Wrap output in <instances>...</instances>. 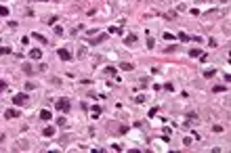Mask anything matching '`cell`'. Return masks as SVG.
I'll return each mask as SVG.
<instances>
[{
  "label": "cell",
  "mask_w": 231,
  "mask_h": 153,
  "mask_svg": "<svg viewBox=\"0 0 231 153\" xmlns=\"http://www.w3.org/2000/svg\"><path fill=\"white\" fill-rule=\"evenodd\" d=\"M55 107L59 111H63V113H67L69 109H72V103H69V99H65V96H61V99H57V103H55Z\"/></svg>",
  "instance_id": "6da1fadb"
},
{
  "label": "cell",
  "mask_w": 231,
  "mask_h": 153,
  "mask_svg": "<svg viewBox=\"0 0 231 153\" xmlns=\"http://www.w3.org/2000/svg\"><path fill=\"white\" fill-rule=\"evenodd\" d=\"M25 103H28V92H19V94L13 96V105H15V107H21V105H25Z\"/></svg>",
  "instance_id": "7a4b0ae2"
},
{
  "label": "cell",
  "mask_w": 231,
  "mask_h": 153,
  "mask_svg": "<svg viewBox=\"0 0 231 153\" xmlns=\"http://www.w3.org/2000/svg\"><path fill=\"white\" fill-rule=\"evenodd\" d=\"M57 55H59L61 61H69V59H72V52H69L67 48H59V50H57Z\"/></svg>",
  "instance_id": "3957f363"
},
{
  "label": "cell",
  "mask_w": 231,
  "mask_h": 153,
  "mask_svg": "<svg viewBox=\"0 0 231 153\" xmlns=\"http://www.w3.org/2000/svg\"><path fill=\"white\" fill-rule=\"evenodd\" d=\"M30 59H34V61H40V59H42V50H38V48L30 50Z\"/></svg>",
  "instance_id": "277c9868"
},
{
  "label": "cell",
  "mask_w": 231,
  "mask_h": 153,
  "mask_svg": "<svg viewBox=\"0 0 231 153\" xmlns=\"http://www.w3.org/2000/svg\"><path fill=\"white\" fill-rule=\"evenodd\" d=\"M4 118H8V120L19 118V111H17V109H6V111H4Z\"/></svg>",
  "instance_id": "5b68a950"
},
{
  "label": "cell",
  "mask_w": 231,
  "mask_h": 153,
  "mask_svg": "<svg viewBox=\"0 0 231 153\" xmlns=\"http://www.w3.org/2000/svg\"><path fill=\"white\" fill-rule=\"evenodd\" d=\"M50 118H53V115H50L48 109H42V111H40V120H42V122H50Z\"/></svg>",
  "instance_id": "8992f818"
},
{
  "label": "cell",
  "mask_w": 231,
  "mask_h": 153,
  "mask_svg": "<svg viewBox=\"0 0 231 153\" xmlns=\"http://www.w3.org/2000/svg\"><path fill=\"white\" fill-rule=\"evenodd\" d=\"M195 122H198V113H187V120H185V124H195Z\"/></svg>",
  "instance_id": "52a82bcc"
},
{
  "label": "cell",
  "mask_w": 231,
  "mask_h": 153,
  "mask_svg": "<svg viewBox=\"0 0 231 153\" xmlns=\"http://www.w3.org/2000/svg\"><path fill=\"white\" fill-rule=\"evenodd\" d=\"M91 113H93V120H97V118H99V113H101V105H93Z\"/></svg>",
  "instance_id": "ba28073f"
},
{
  "label": "cell",
  "mask_w": 231,
  "mask_h": 153,
  "mask_svg": "<svg viewBox=\"0 0 231 153\" xmlns=\"http://www.w3.org/2000/svg\"><path fill=\"white\" fill-rule=\"evenodd\" d=\"M105 38H107V34H101V36H97V38H93L91 44H99V42H103Z\"/></svg>",
  "instance_id": "9c48e42d"
},
{
  "label": "cell",
  "mask_w": 231,
  "mask_h": 153,
  "mask_svg": "<svg viewBox=\"0 0 231 153\" xmlns=\"http://www.w3.org/2000/svg\"><path fill=\"white\" fill-rule=\"evenodd\" d=\"M124 42H126L128 46H130V44H135V42H137V36H135V34H130V36H126V40H124Z\"/></svg>",
  "instance_id": "30bf717a"
},
{
  "label": "cell",
  "mask_w": 231,
  "mask_h": 153,
  "mask_svg": "<svg viewBox=\"0 0 231 153\" xmlns=\"http://www.w3.org/2000/svg\"><path fill=\"white\" fill-rule=\"evenodd\" d=\"M132 67H135V65H130V63H120V69L122 71H130Z\"/></svg>",
  "instance_id": "8fae6325"
},
{
  "label": "cell",
  "mask_w": 231,
  "mask_h": 153,
  "mask_svg": "<svg viewBox=\"0 0 231 153\" xmlns=\"http://www.w3.org/2000/svg\"><path fill=\"white\" fill-rule=\"evenodd\" d=\"M44 136H53V134H55V128H53V126H50V128H44Z\"/></svg>",
  "instance_id": "7c38bea8"
},
{
  "label": "cell",
  "mask_w": 231,
  "mask_h": 153,
  "mask_svg": "<svg viewBox=\"0 0 231 153\" xmlns=\"http://www.w3.org/2000/svg\"><path fill=\"white\" fill-rule=\"evenodd\" d=\"M105 74H107V76H116L118 69H116V67H105Z\"/></svg>",
  "instance_id": "4fadbf2b"
},
{
  "label": "cell",
  "mask_w": 231,
  "mask_h": 153,
  "mask_svg": "<svg viewBox=\"0 0 231 153\" xmlns=\"http://www.w3.org/2000/svg\"><path fill=\"white\" fill-rule=\"evenodd\" d=\"M179 40H181V42H189L191 36H189V34H179Z\"/></svg>",
  "instance_id": "5bb4252c"
},
{
  "label": "cell",
  "mask_w": 231,
  "mask_h": 153,
  "mask_svg": "<svg viewBox=\"0 0 231 153\" xmlns=\"http://www.w3.org/2000/svg\"><path fill=\"white\" fill-rule=\"evenodd\" d=\"M212 90H214V92H223V90H227V86H225V84H221V86H212Z\"/></svg>",
  "instance_id": "9a60e30c"
},
{
  "label": "cell",
  "mask_w": 231,
  "mask_h": 153,
  "mask_svg": "<svg viewBox=\"0 0 231 153\" xmlns=\"http://www.w3.org/2000/svg\"><path fill=\"white\" fill-rule=\"evenodd\" d=\"M214 74H216V69H206V71H204V78H212Z\"/></svg>",
  "instance_id": "2e32d148"
},
{
  "label": "cell",
  "mask_w": 231,
  "mask_h": 153,
  "mask_svg": "<svg viewBox=\"0 0 231 153\" xmlns=\"http://www.w3.org/2000/svg\"><path fill=\"white\" fill-rule=\"evenodd\" d=\"M34 88H36V84H34V82H28V84H25V92H30V90H34Z\"/></svg>",
  "instance_id": "e0dca14e"
},
{
  "label": "cell",
  "mask_w": 231,
  "mask_h": 153,
  "mask_svg": "<svg viewBox=\"0 0 231 153\" xmlns=\"http://www.w3.org/2000/svg\"><path fill=\"white\" fill-rule=\"evenodd\" d=\"M6 86H8V84L4 82V80H0V94H2V92L6 90Z\"/></svg>",
  "instance_id": "ac0fdd59"
},
{
  "label": "cell",
  "mask_w": 231,
  "mask_h": 153,
  "mask_svg": "<svg viewBox=\"0 0 231 153\" xmlns=\"http://www.w3.org/2000/svg\"><path fill=\"white\" fill-rule=\"evenodd\" d=\"M34 38H36V40H40V42H46V38H44L42 34H36V32H34Z\"/></svg>",
  "instance_id": "d6986e66"
},
{
  "label": "cell",
  "mask_w": 231,
  "mask_h": 153,
  "mask_svg": "<svg viewBox=\"0 0 231 153\" xmlns=\"http://www.w3.org/2000/svg\"><path fill=\"white\" fill-rule=\"evenodd\" d=\"M189 55H191V57H200V55H202V50H200V48H195V50H189Z\"/></svg>",
  "instance_id": "ffe728a7"
},
{
  "label": "cell",
  "mask_w": 231,
  "mask_h": 153,
  "mask_svg": "<svg viewBox=\"0 0 231 153\" xmlns=\"http://www.w3.org/2000/svg\"><path fill=\"white\" fill-rule=\"evenodd\" d=\"M162 38H164V40H174V34H168V32H166V34H162Z\"/></svg>",
  "instance_id": "44dd1931"
},
{
  "label": "cell",
  "mask_w": 231,
  "mask_h": 153,
  "mask_svg": "<svg viewBox=\"0 0 231 153\" xmlns=\"http://www.w3.org/2000/svg\"><path fill=\"white\" fill-rule=\"evenodd\" d=\"M135 103H139V105H141V103H145V96H143V94H137V99H135Z\"/></svg>",
  "instance_id": "7402d4cb"
},
{
  "label": "cell",
  "mask_w": 231,
  "mask_h": 153,
  "mask_svg": "<svg viewBox=\"0 0 231 153\" xmlns=\"http://www.w3.org/2000/svg\"><path fill=\"white\" fill-rule=\"evenodd\" d=\"M109 34H122V30H120V28H113V25H111V28H109Z\"/></svg>",
  "instance_id": "603a6c76"
},
{
  "label": "cell",
  "mask_w": 231,
  "mask_h": 153,
  "mask_svg": "<svg viewBox=\"0 0 231 153\" xmlns=\"http://www.w3.org/2000/svg\"><path fill=\"white\" fill-rule=\"evenodd\" d=\"M154 44H156V40L151 38V36H149V38H147V46H149V48H154Z\"/></svg>",
  "instance_id": "cb8c5ba5"
},
{
  "label": "cell",
  "mask_w": 231,
  "mask_h": 153,
  "mask_svg": "<svg viewBox=\"0 0 231 153\" xmlns=\"http://www.w3.org/2000/svg\"><path fill=\"white\" fill-rule=\"evenodd\" d=\"M11 52V48H6V46H0V55H8Z\"/></svg>",
  "instance_id": "d4e9b609"
},
{
  "label": "cell",
  "mask_w": 231,
  "mask_h": 153,
  "mask_svg": "<svg viewBox=\"0 0 231 153\" xmlns=\"http://www.w3.org/2000/svg\"><path fill=\"white\" fill-rule=\"evenodd\" d=\"M166 19H168V21H172V19H176V15L170 11V13H166Z\"/></svg>",
  "instance_id": "484cf974"
},
{
  "label": "cell",
  "mask_w": 231,
  "mask_h": 153,
  "mask_svg": "<svg viewBox=\"0 0 231 153\" xmlns=\"http://www.w3.org/2000/svg\"><path fill=\"white\" fill-rule=\"evenodd\" d=\"M164 88H166L168 92H172V90H174V84H170V82H168V84H164Z\"/></svg>",
  "instance_id": "4316f807"
},
{
  "label": "cell",
  "mask_w": 231,
  "mask_h": 153,
  "mask_svg": "<svg viewBox=\"0 0 231 153\" xmlns=\"http://www.w3.org/2000/svg\"><path fill=\"white\" fill-rule=\"evenodd\" d=\"M46 23H48V25H55V23H57V17H48Z\"/></svg>",
  "instance_id": "83f0119b"
},
{
  "label": "cell",
  "mask_w": 231,
  "mask_h": 153,
  "mask_svg": "<svg viewBox=\"0 0 231 153\" xmlns=\"http://www.w3.org/2000/svg\"><path fill=\"white\" fill-rule=\"evenodd\" d=\"M0 15L6 17V15H8V8H6V6H0Z\"/></svg>",
  "instance_id": "f1b7e54d"
},
{
  "label": "cell",
  "mask_w": 231,
  "mask_h": 153,
  "mask_svg": "<svg viewBox=\"0 0 231 153\" xmlns=\"http://www.w3.org/2000/svg\"><path fill=\"white\" fill-rule=\"evenodd\" d=\"M55 34H57V36H63V28H59V25H55Z\"/></svg>",
  "instance_id": "f546056e"
},
{
  "label": "cell",
  "mask_w": 231,
  "mask_h": 153,
  "mask_svg": "<svg viewBox=\"0 0 231 153\" xmlns=\"http://www.w3.org/2000/svg\"><path fill=\"white\" fill-rule=\"evenodd\" d=\"M57 126H61V128H63V126H65V118H59V120H57Z\"/></svg>",
  "instance_id": "4dcf8cb0"
},
{
  "label": "cell",
  "mask_w": 231,
  "mask_h": 153,
  "mask_svg": "<svg viewBox=\"0 0 231 153\" xmlns=\"http://www.w3.org/2000/svg\"><path fill=\"white\" fill-rule=\"evenodd\" d=\"M156 113H158V109H156V107H151V109H149V118H154Z\"/></svg>",
  "instance_id": "1f68e13d"
},
{
  "label": "cell",
  "mask_w": 231,
  "mask_h": 153,
  "mask_svg": "<svg viewBox=\"0 0 231 153\" xmlns=\"http://www.w3.org/2000/svg\"><path fill=\"white\" fill-rule=\"evenodd\" d=\"M128 132V126H120V134H126Z\"/></svg>",
  "instance_id": "d6a6232c"
},
{
  "label": "cell",
  "mask_w": 231,
  "mask_h": 153,
  "mask_svg": "<svg viewBox=\"0 0 231 153\" xmlns=\"http://www.w3.org/2000/svg\"><path fill=\"white\" fill-rule=\"evenodd\" d=\"M32 2H48V0H32Z\"/></svg>",
  "instance_id": "836d02e7"
}]
</instances>
